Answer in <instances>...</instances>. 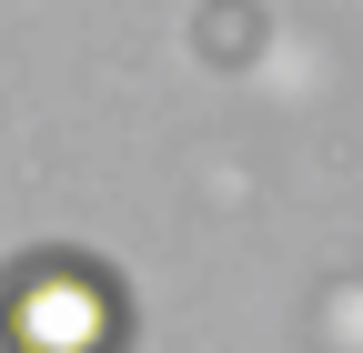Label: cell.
Returning a JSON list of instances; mask_svg holds the SVG:
<instances>
[{
    "mask_svg": "<svg viewBox=\"0 0 363 353\" xmlns=\"http://www.w3.org/2000/svg\"><path fill=\"white\" fill-rule=\"evenodd\" d=\"M0 353H121V283L81 252H30L0 283Z\"/></svg>",
    "mask_w": 363,
    "mask_h": 353,
    "instance_id": "obj_1",
    "label": "cell"
}]
</instances>
